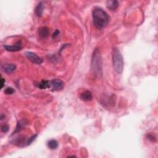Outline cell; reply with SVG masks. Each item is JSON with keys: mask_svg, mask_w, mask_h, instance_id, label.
I'll return each instance as SVG.
<instances>
[{"mask_svg": "<svg viewBox=\"0 0 158 158\" xmlns=\"http://www.w3.org/2000/svg\"><path fill=\"white\" fill-rule=\"evenodd\" d=\"M8 130H9V126L7 124H4L1 126V131L3 132L6 133L8 132Z\"/></svg>", "mask_w": 158, "mask_h": 158, "instance_id": "e0dca14e", "label": "cell"}, {"mask_svg": "<svg viewBox=\"0 0 158 158\" xmlns=\"http://www.w3.org/2000/svg\"><path fill=\"white\" fill-rule=\"evenodd\" d=\"M24 55L29 61H30L31 62H33L34 64L40 65L43 62L42 59L32 52H29V51L25 52Z\"/></svg>", "mask_w": 158, "mask_h": 158, "instance_id": "277c9868", "label": "cell"}, {"mask_svg": "<svg viewBox=\"0 0 158 158\" xmlns=\"http://www.w3.org/2000/svg\"><path fill=\"white\" fill-rule=\"evenodd\" d=\"M44 6L42 2H40L35 8V14L38 17H41L43 12Z\"/></svg>", "mask_w": 158, "mask_h": 158, "instance_id": "7c38bea8", "label": "cell"}, {"mask_svg": "<svg viewBox=\"0 0 158 158\" xmlns=\"http://www.w3.org/2000/svg\"><path fill=\"white\" fill-rule=\"evenodd\" d=\"M4 48L8 51H11V52L19 51L21 50V49L22 48V43L19 40V41L17 42L14 44L11 45V46H9V45H4Z\"/></svg>", "mask_w": 158, "mask_h": 158, "instance_id": "8992f818", "label": "cell"}, {"mask_svg": "<svg viewBox=\"0 0 158 158\" xmlns=\"http://www.w3.org/2000/svg\"><path fill=\"white\" fill-rule=\"evenodd\" d=\"M3 70L8 74H11L14 72L16 69V66L14 64H6L2 66Z\"/></svg>", "mask_w": 158, "mask_h": 158, "instance_id": "ba28073f", "label": "cell"}, {"mask_svg": "<svg viewBox=\"0 0 158 158\" xmlns=\"http://www.w3.org/2000/svg\"><path fill=\"white\" fill-rule=\"evenodd\" d=\"M119 3L117 1H107L106 3V6L107 9L111 11L116 10L119 7Z\"/></svg>", "mask_w": 158, "mask_h": 158, "instance_id": "9c48e42d", "label": "cell"}, {"mask_svg": "<svg viewBox=\"0 0 158 158\" xmlns=\"http://www.w3.org/2000/svg\"><path fill=\"white\" fill-rule=\"evenodd\" d=\"M80 99L83 101H89L92 100V93L90 91H88V90H87V91H85L81 94Z\"/></svg>", "mask_w": 158, "mask_h": 158, "instance_id": "52a82bcc", "label": "cell"}, {"mask_svg": "<svg viewBox=\"0 0 158 158\" xmlns=\"http://www.w3.org/2000/svg\"><path fill=\"white\" fill-rule=\"evenodd\" d=\"M4 83H5V80H4L3 78H1V88H3Z\"/></svg>", "mask_w": 158, "mask_h": 158, "instance_id": "ffe728a7", "label": "cell"}, {"mask_svg": "<svg viewBox=\"0 0 158 158\" xmlns=\"http://www.w3.org/2000/svg\"><path fill=\"white\" fill-rule=\"evenodd\" d=\"M49 34V30L47 27H43L38 30V35L40 38H46Z\"/></svg>", "mask_w": 158, "mask_h": 158, "instance_id": "30bf717a", "label": "cell"}, {"mask_svg": "<svg viewBox=\"0 0 158 158\" xmlns=\"http://www.w3.org/2000/svg\"><path fill=\"white\" fill-rule=\"evenodd\" d=\"M37 135H34L32 137H31L30 138H28L27 142V145H30V144H31V143H32L36 139V138H37Z\"/></svg>", "mask_w": 158, "mask_h": 158, "instance_id": "2e32d148", "label": "cell"}, {"mask_svg": "<svg viewBox=\"0 0 158 158\" xmlns=\"http://www.w3.org/2000/svg\"><path fill=\"white\" fill-rule=\"evenodd\" d=\"M93 24L98 29L105 28L109 22V16L101 8H95L92 12Z\"/></svg>", "mask_w": 158, "mask_h": 158, "instance_id": "6da1fadb", "label": "cell"}, {"mask_svg": "<svg viewBox=\"0 0 158 158\" xmlns=\"http://www.w3.org/2000/svg\"><path fill=\"white\" fill-rule=\"evenodd\" d=\"M59 35H60V31H59L58 30H56L55 31V32L54 33L53 35V38H56V37H57V36H58Z\"/></svg>", "mask_w": 158, "mask_h": 158, "instance_id": "d6986e66", "label": "cell"}, {"mask_svg": "<svg viewBox=\"0 0 158 158\" xmlns=\"http://www.w3.org/2000/svg\"><path fill=\"white\" fill-rule=\"evenodd\" d=\"M147 137H148V139L150 140L151 141V142H154L156 141V137L152 134H148Z\"/></svg>", "mask_w": 158, "mask_h": 158, "instance_id": "ac0fdd59", "label": "cell"}, {"mask_svg": "<svg viewBox=\"0 0 158 158\" xmlns=\"http://www.w3.org/2000/svg\"><path fill=\"white\" fill-rule=\"evenodd\" d=\"M38 86L40 89L44 90V89H47L48 88H50L51 83L48 80H42L38 83Z\"/></svg>", "mask_w": 158, "mask_h": 158, "instance_id": "4fadbf2b", "label": "cell"}, {"mask_svg": "<svg viewBox=\"0 0 158 158\" xmlns=\"http://www.w3.org/2000/svg\"><path fill=\"white\" fill-rule=\"evenodd\" d=\"M48 146L51 150H55L58 146V143L56 140H51L48 142Z\"/></svg>", "mask_w": 158, "mask_h": 158, "instance_id": "5bb4252c", "label": "cell"}, {"mask_svg": "<svg viewBox=\"0 0 158 158\" xmlns=\"http://www.w3.org/2000/svg\"><path fill=\"white\" fill-rule=\"evenodd\" d=\"M27 124V122L26 120H22L19 122H18L16 130H14V132L12 133V135H14L17 132H20L22 130H23L24 128L26 126Z\"/></svg>", "mask_w": 158, "mask_h": 158, "instance_id": "8fae6325", "label": "cell"}, {"mask_svg": "<svg viewBox=\"0 0 158 158\" xmlns=\"http://www.w3.org/2000/svg\"><path fill=\"white\" fill-rule=\"evenodd\" d=\"M50 83L53 91H60L64 87V83L60 79H54L51 81Z\"/></svg>", "mask_w": 158, "mask_h": 158, "instance_id": "5b68a950", "label": "cell"}, {"mask_svg": "<svg viewBox=\"0 0 158 158\" xmlns=\"http://www.w3.org/2000/svg\"><path fill=\"white\" fill-rule=\"evenodd\" d=\"M15 92L14 89L12 87H8L4 90V93L6 94H12Z\"/></svg>", "mask_w": 158, "mask_h": 158, "instance_id": "9a60e30c", "label": "cell"}, {"mask_svg": "<svg viewBox=\"0 0 158 158\" xmlns=\"http://www.w3.org/2000/svg\"><path fill=\"white\" fill-rule=\"evenodd\" d=\"M112 64L116 72L120 74L124 69V60L118 48H114L112 51Z\"/></svg>", "mask_w": 158, "mask_h": 158, "instance_id": "3957f363", "label": "cell"}, {"mask_svg": "<svg viewBox=\"0 0 158 158\" xmlns=\"http://www.w3.org/2000/svg\"><path fill=\"white\" fill-rule=\"evenodd\" d=\"M91 69L93 75L96 77L100 78L102 76V60L100 53L98 49H96L93 54Z\"/></svg>", "mask_w": 158, "mask_h": 158, "instance_id": "7a4b0ae2", "label": "cell"}]
</instances>
